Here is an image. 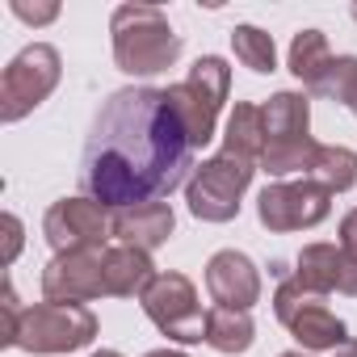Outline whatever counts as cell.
<instances>
[{"label":"cell","instance_id":"obj_12","mask_svg":"<svg viewBox=\"0 0 357 357\" xmlns=\"http://www.w3.org/2000/svg\"><path fill=\"white\" fill-rule=\"evenodd\" d=\"M47 303H89L105 294V252H55L43 269Z\"/></svg>","mask_w":357,"mask_h":357},{"label":"cell","instance_id":"obj_1","mask_svg":"<svg viewBox=\"0 0 357 357\" xmlns=\"http://www.w3.org/2000/svg\"><path fill=\"white\" fill-rule=\"evenodd\" d=\"M194 151L168 89H118L93 118L80 190L114 211L160 202L185 181Z\"/></svg>","mask_w":357,"mask_h":357},{"label":"cell","instance_id":"obj_7","mask_svg":"<svg viewBox=\"0 0 357 357\" xmlns=\"http://www.w3.org/2000/svg\"><path fill=\"white\" fill-rule=\"evenodd\" d=\"M147 319L176 344H198L206 340V315L198 303V290L185 273H155L151 286L139 294Z\"/></svg>","mask_w":357,"mask_h":357},{"label":"cell","instance_id":"obj_26","mask_svg":"<svg viewBox=\"0 0 357 357\" xmlns=\"http://www.w3.org/2000/svg\"><path fill=\"white\" fill-rule=\"evenodd\" d=\"M0 227H5V265H13L17 252H22V219L17 215H5V219H0Z\"/></svg>","mask_w":357,"mask_h":357},{"label":"cell","instance_id":"obj_27","mask_svg":"<svg viewBox=\"0 0 357 357\" xmlns=\"http://www.w3.org/2000/svg\"><path fill=\"white\" fill-rule=\"evenodd\" d=\"M332 357H357V340H344V344H340Z\"/></svg>","mask_w":357,"mask_h":357},{"label":"cell","instance_id":"obj_31","mask_svg":"<svg viewBox=\"0 0 357 357\" xmlns=\"http://www.w3.org/2000/svg\"><path fill=\"white\" fill-rule=\"evenodd\" d=\"M353 22H357V5H353Z\"/></svg>","mask_w":357,"mask_h":357},{"label":"cell","instance_id":"obj_5","mask_svg":"<svg viewBox=\"0 0 357 357\" xmlns=\"http://www.w3.org/2000/svg\"><path fill=\"white\" fill-rule=\"evenodd\" d=\"M93 336H97V315L84 303H34L22 311L17 349L38 357H59L93 344Z\"/></svg>","mask_w":357,"mask_h":357},{"label":"cell","instance_id":"obj_10","mask_svg":"<svg viewBox=\"0 0 357 357\" xmlns=\"http://www.w3.org/2000/svg\"><path fill=\"white\" fill-rule=\"evenodd\" d=\"M332 211V194L303 176V181H278V185H265L261 198H257V219L269 227V231H303V227H315L324 223Z\"/></svg>","mask_w":357,"mask_h":357},{"label":"cell","instance_id":"obj_14","mask_svg":"<svg viewBox=\"0 0 357 357\" xmlns=\"http://www.w3.org/2000/svg\"><path fill=\"white\" fill-rule=\"evenodd\" d=\"M172 227H176V219H172L168 202H147V206H135V211H118V219H114V236L126 248H139V252L160 248L172 236Z\"/></svg>","mask_w":357,"mask_h":357},{"label":"cell","instance_id":"obj_22","mask_svg":"<svg viewBox=\"0 0 357 357\" xmlns=\"http://www.w3.org/2000/svg\"><path fill=\"white\" fill-rule=\"evenodd\" d=\"M311 93L332 97V101H340V105L353 109V101H357V59H353V55H336L332 68L324 72V80H319Z\"/></svg>","mask_w":357,"mask_h":357},{"label":"cell","instance_id":"obj_15","mask_svg":"<svg viewBox=\"0 0 357 357\" xmlns=\"http://www.w3.org/2000/svg\"><path fill=\"white\" fill-rule=\"evenodd\" d=\"M155 269H151V257L139 252V248H105V294L114 298H130V294H143L151 286Z\"/></svg>","mask_w":357,"mask_h":357},{"label":"cell","instance_id":"obj_11","mask_svg":"<svg viewBox=\"0 0 357 357\" xmlns=\"http://www.w3.org/2000/svg\"><path fill=\"white\" fill-rule=\"evenodd\" d=\"M109 227L114 223L105 219V206L93 198H63L43 219V236L55 252H105Z\"/></svg>","mask_w":357,"mask_h":357},{"label":"cell","instance_id":"obj_20","mask_svg":"<svg viewBox=\"0 0 357 357\" xmlns=\"http://www.w3.org/2000/svg\"><path fill=\"white\" fill-rule=\"evenodd\" d=\"M307 176L319 181L328 194H344V190L357 185V151H349V147H319Z\"/></svg>","mask_w":357,"mask_h":357},{"label":"cell","instance_id":"obj_9","mask_svg":"<svg viewBox=\"0 0 357 357\" xmlns=\"http://www.w3.org/2000/svg\"><path fill=\"white\" fill-rule=\"evenodd\" d=\"M273 311H278V319L290 328V336H294L303 349H332V353H336V349L349 340L344 324L324 307V298L311 294V290H303L294 278L278 286Z\"/></svg>","mask_w":357,"mask_h":357},{"label":"cell","instance_id":"obj_23","mask_svg":"<svg viewBox=\"0 0 357 357\" xmlns=\"http://www.w3.org/2000/svg\"><path fill=\"white\" fill-rule=\"evenodd\" d=\"M340 261H344L340 294H357V211H349L340 223Z\"/></svg>","mask_w":357,"mask_h":357},{"label":"cell","instance_id":"obj_24","mask_svg":"<svg viewBox=\"0 0 357 357\" xmlns=\"http://www.w3.org/2000/svg\"><path fill=\"white\" fill-rule=\"evenodd\" d=\"M5 328H0V344H17V328H22V307H17V294L13 286H5Z\"/></svg>","mask_w":357,"mask_h":357},{"label":"cell","instance_id":"obj_13","mask_svg":"<svg viewBox=\"0 0 357 357\" xmlns=\"http://www.w3.org/2000/svg\"><path fill=\"white\" fill-rule=\"evenodd\" d=\"M206 290H211V298H215L219 307H227V311H248L252 303H261V273H257V265H252L244 252L223 248V252H215L211 265H206Z\"/></svg>","mask_w":357,"mask_h":357},{"label":"cell","instance_id":"obj_30","mask_svg":"<svg viewBox=\"0 0 357 357\" xmlns=\"http://www.w3.org/2000/svg\"><path fill=\"white\" fill-rule=\"evenodd\" d=\"M282 357H303V353H282Z\"/></svg>","mask_w":357,"mask_h":357},{"label":"cell","instance_id":"obj_29","mask_svg":"<svg viewBox=\"0 0 357 357\" xmlns=\"http://www.w3.org/2000/svg\"><path fill=\"white\" fill-rule=\"evenodd\" d=\"M93 357H122L118 349H101V353H93Z\"/></svg>","mask_w":357,"mask_h":357},{"label":"cell","instance_id":"obj_25","mask_svg":"<svg viewBox=\"0 0 357 357\" xmlns=\"http://www.w3.org/2000/svg\"><path fill=\"white\" fill-rule=\"evenodd\" d=\"M13 13L30 26H47V22L59 17V5H26V0H13Z\"/></svg>","mask_w":357,"mask_h":357},{"label":"cell","instance_id":"obj_19","mask_svg":"<svg viewBox=\"0 0 357 357\" xmlns=\"http://www.w3.org/2000/svg\"><path fill=\"white\" fill-rule=\"evenodd\" d=\"M332 68V51H328V38L319 34V30H298L294 34V43H290V72L307 84V89H315L319 80H324V72Z\"/></svg>","mask_w":357,"mask_h":357},{"label":"cell","instance_id":"obj_18","mask_svg":"<svg viewBox=\"0 0 357 357\" xmlns=\"http://www.w3.org/2000/svg\"><path fill=\"white\" fill-rule=\"evenodd\" d=\"M252 340H257V328H252L248 311L215 307V311L206 315V344H211L215 353L236 357V353H248V349H252Z\"/></svg>","mask_w":357,"mask_h":357},{"label":"cell","instance_id":"obj_8","mask_svg":"<svg viewBox=\"0 0 357 357\" xmlns=\"http://www.w3.org/2000/svg\"><path fill=\"white\" fill-rule=\"evenodd\" d=\"M63 76L59 51L47 43L26 47L0 76V122H22L34 105H43Z\"/></svg>","mask_w":357,"mask_h":357},{"label":"cell","instance_id":"obj_32","mask_svg":"<svg viewBox=\"0 0 357 357\" xmlns=\"http://www.w3.org/2000/svg\"><path fill=\"white\" fill-rule=\"evenodd\" d=\"M353 114H357V101H353Z\"/></svg>","mask_w":357,"mask_h":357},{"label":"cell","instance_id":"obj_17","mask_svg":"<svg viewBox=\"0 0 357 357\" xmlns=\"http://www.w3.org/2000/svg\"><path fill=\"white\" fill-rule=\"evenodd\" d=\"M223 151L244 155V160H261L265 155V109L240 101L227 118V135H223Z\"/></svg>","mask_w":357,"mask_h":357},{"label":"cell","instance_id":"obj_28","mask_svg":"<svg viewBox=\"0 0 357 357\" xmlns=\"http://www.w3.org/2000/svg\"><path fill=\"white\" fill-rule=\"evenodd\" d=\"M143 357H185V353H176V349H151V353H143Z\"/></svg>","mask_w":357,"mask_h":357},{"label":"cell","instance_id":"obj_3","mask_svg":"<svg viewBox=\"0 0 357 357\" xmlns=\"http://www.w3.org/2000/svg\"><path fill=\"white\" fill-rule=\"evenodd\" d=\"M265 155L261 168L273 176L311 172L319 143L311 139V105L303 93H278L265 105Z\"/></svg>","mask_w":357,"mask_h":357},{"label":"cell","instance_id":"obj_6","mask_svg":"<svg viewBox=\"0 0 357 357\" xmlns=\"http://www.w3.org/2000/svg\"><path fill=\"white\" fill-rule=\"evenodd\" d=\"M252 172H257L252 160L231 155V151H219L206 164H198L194 176H190V185H185V202H190L194 219H202V223H231L240 215L244 190L252 185Z\"/></svg>","mask_w":357,"mask_h":357},{"label":"cell","instance_id":"obj_4","mask_svg":"<svg viewBox=\"0 0 357 357\" xmlns=\"http://www.w3.org/2000/svg\"><path fill=\"white\" fill-rule=\"evenodd\" d=\"M227 89H231V68L219 55H202L181 84L168 89V101L194 147H206L215 139V118L227 101Z\"/></svg>","mask_w":357,"mask_h":357},{"label":"cell","instance_id":"obj_16","mask_svg":"<svg viewBox=\"0 0 357 357\" xmlns=\"http://www.w3.org/2000/svg\"><path fill=\"white\" fill-rule=\"evenodd\" d=\"M294 282H298L303 290L319 294V298H324V294H332V290H340V282H344L340 248H332V244H307V248L298 252Z\"/></svg>","mask_w":357,"mask_h":357},{"label":"cell","instance_id":"obj_21","mask_svg":"<svg viewBox=\"0 0 357 357\" xmlns=\"http://www.w3.org/2000/svg\"><path fill=\"white\" fill-rule=\"evenodd\" d=\"M231 47H236V59L252 72H273L278 68V51H273V38L257 26H236L231 30Z\"/></svg>","mask_w":357,"mask_h":357},{"label":"cell","instance_id":"obj_2","mask_svg":"<svg viewBox=\"0 0 357 357\" xmlns=\"http://www.w3.org/2000/svg\"><path fill=\"white\" fill-rule=\"evenodd\" d=\"M114 63L126 76H155L168 72L181 55V38L155 5H122L114 9Z\"/></svg>","mask_w":357,"mask_h":357}]
</instances>
